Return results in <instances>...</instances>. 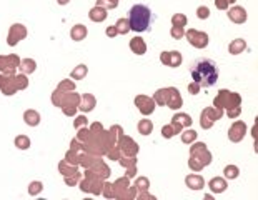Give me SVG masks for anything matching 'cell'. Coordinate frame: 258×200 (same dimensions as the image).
I'll return each mask as SVG.
<instances>
[{"mask_svg":"<svg viewBox=\"0 0 258 200\" xmlns=\"http://www.w3.org/2000/svg\"><path fill=\"white\" fill-rule=\"evenodd\" d=\"M190 75L197 85L207 88V87L215 85L218 80V75H220V70H218V65L215 60H212L208 57H200L191 64Z\"/></svg>","mask_w":258,"mask_h":200,"instance_id":"cell-1","label":"cell"},{"mask_svg":"<svg viewBox=\"0 0 258 200\" xmlns=\"http://www.w3.org/2000/svg\"><path fill=\"white\" fill-rule=\"evenodd\" d=\"M128 20H130V29L132 30L150 32L153 22H155V15H153L150 7L142 5V4H137L128 10Z\"/></svg>","mask_w":258,"mask_h":200,"instance_id":"cell-2","label":"cell"},{"mask_svg":"<svg viewBox=\"0 0 258 200\" xmlns=\"http://www.w3.org/2000/svg\"><path fill=\"white\" fill-rule=\"evenodd\" d=\"M186 182L190 183V188H202L203 187V179L202 177H195V175H191V177H188V179H186Z\"/></svg>","mask_w":258,"mask_h":200,"instance_id":"cell-3","label":"cell"},{"mask_svg":"<svg viewBox=\"0 0 258 200\" xmlns=\"http://www.w3.org/2000/svg\"><path fill=\"white\" fill-rule=\"evenodd\" d=\"M210 187H212V188H215L217 192H222V190H223V187H222V183H220V182H213V180H212V182H210Z\"/></svg>","mask_w":258,"mask_h":200,"instance_id":"cell-4","label":"cell"},{"mask_svg":"<svg viewBox=\"0 0 258 200\" xmlns=\"http://www.w3.org/2000/svg\"><path fill=\"white\" fill-rule=\"evenodd\" d=\"M207 17V9H199V17Z\"/></svg>","mask_w":258,"mask_h":200,"instance_id":"cell-5","label":"cell"}]
</instances>
